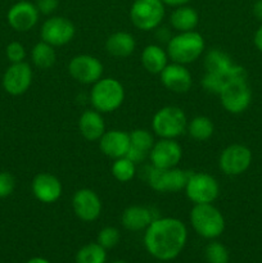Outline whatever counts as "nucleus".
I'll list each match as a JSON object with an SVG mask.
<instances>
[{
	"instance_id": "f257e3e1",
	"label": "nucleus",
	"mask_w": 262,
	"mask_h": 263,
	"mask_svg": "<svg viewBox=\"0 0 262 263\" xmlns=\"http://www.w3.org/2000/svg\"><path fill=\"white\" fill-rule=\"evenodd\" d=\"M188 240L186 226L175 217H157L145 229L146 252L159 261L169 262L180 256Z\"/></svg>"
},
{
	"instance_id": "f03ea898",
	"label": "nucleus",
	"mask_w": 262,
	"mask_h": 263,
	"mask_svg": "<svg viewBox=\"0 0 262 263\" xmlns=\"http://www.w3.org/2000/svg\"><path fill=\"white\" fill-rule=\"evenodd\" d=\"M205 43L203 36L197 31L179 32L172 36L167 43V55L172 62L180 64H189L197 61L203 54Z\"/></svg>"
},
{
	"instance_id": "7ed1b4c3",
	"label": "nucleus",
	"mask_w": 262,
	"mask_h": 263,
	"mask_svg": "<svg viewBox=\"0 0 262 263\" xmlns=\"http://www.w3.org/2000/svg\"><path fill=\"white\" fill-rule=\"evenodd\" d=\"M125 89L118 80L113 77L98 80L90 90V103L100 113H110L122 105Z\"/></svg>"
},
{
	"instance_id": "20e7f679",
	"label": "nucleus",
	"mask_w": 262,
	"mask_h": 263,
	"mask_svg": "<svg viewBox=\"0 0 262 263\" xmlns=\"http://www.w3.org/2000/svg\"><path fill=\"white\" fill-rule=\"evenodd\" d=\"M190 223L199 236L204 239L218 238L225 231V218L212 203L194 204L190 211Z\"/></svg>"
},
{
	"instance_id": "39448f33",
	"label": "nucleus",
	"mask_w": 262,
	"mask_h": 263,
	"mask_svg": "<svg viewBox=\"0 0 262 263\" xmlns=\"http://www.w3.org/2000/svg\"><path fill=\"white\" fill-rule=\"evenodd\" d=\"M188 118L184 110L175 105H167L157 110L152 120V128L161 139H176L186 131Z\"/></svg>"
},
{
	"instance_id": "423d86ee",
	"label": "nucleus",
	"mask_w": 262,
	"mask_h": 263,
	"mask_svg": "<svg viewBox=\"0 0 262 263\" xmlns=\"http://www.w3.org/2000/svg\"><path fill=\"white\" fill-rule=\"evenodd\" d=\"M184 190L188 199L194 204H208L217 199L220 185L212 175L197 172L189 175Z\"/></svg>"
},
{
	"instance_id": "0eeeda50",
	"label": "nucleus",
	"mask_w": 262,
	"mask_h": 263,
	"mask_svg": "<svg viewBox=\"0 0 262 263\" xmlns=\"http://www.w3.org/2000/svg\"><path fill=\"white\" fill-rule=\"evenodd\" d=\"M164 18L162 0H135L130 9V21L141 31L158 28Z\"/></svg>"
},
{
	"instance_id": "6e6552de",
	"label": "nucleus",
	"mask_w": 262,
	"mask_h": 263,
	"mask_svg": "<svg viewBox=\"0 0 262 263\" xmlns=\"http://www.w3.org/2000/svg\"><path fill=\"white\" fill-rule=\"evenodd\" d=\"M189 172L174 168H156L152 166L146 174V182L149 186L158 193H177L186 185Z\"/></svg>"
},
{
	"instance_id": "1a4fd4ad",
	"label": "nucleus",
	"mask_w": 262,
	"mask_h": 263,
	"mask_svg": "<svg viewBox=\"0 0 262 263\" xmlns=\"http://www.w3.org/2000/svg\"><path fill=\"white\" fill-rule=\"evenodd\" d=\"M218 97L221 105L229 113L239 115L251 104L252 91L247 84V80H228Z\"/></svg>"
},
{
	"instance_id": "9d476101",
	"label": "nucleus",
	"mask_w": 262,
	"mask_h": 263,
	"mask_svg": "<svg viewBox=\"0 0 262 263\" xmlns=\"http://www.w3.org/2000/svg\"><path fill=\"white\" fill-rule=\"evenodd\" d=\"M76 35L74 25L66 17L54 15L43 23L40 30L41 40L51 46H63L71 43Z\"/></svg>"
},
{
	"instance_id": "9b49d317",
	"label": "nucleus",
	"mask_w": 262,
	"mask_h": 263,
	"mask_svg": "<svg viewBox=\"0 0 262 263\" xmlns=\"http://www.w3.org/2000/svg\"><path fill=\"white\" fill-rule=\"evenodd\" d=\"M252 162V152L241 144H231L226 146L218 158V167L229 176H238L249 168Z\"/></svg>"
},
{
	"instance_id": "f8f14e48",
	"label": "nucleus",
	"mask_w": 262,
	"mask_h": 263,
	"mask_svg": "<svg viewBox=\"0 0 262 263\" xmlns=\"http://www.w3.org/2000/svg\"><path fill=\"white\" fill-rule=\"evenodd\" d=\"M68 72L73 80L84 85H92L102 79L103 64L97 57L79 54L68 63Z\"/></svg>"
},
{
	"instance_id": "ddd939ff",
	"label": "nucleus",
	"mask_w": 262,
	"mask_h": 263,
	"mask_svg": "<svg viewBox=\"0 0 262 263\" xmlns=\"http://www.w3.org/2000/svg\"><path fill=\"white\" fill-rule=\"evenodd\" d=\"M32 69L26 62L12 63L3 74V89L13 97L22 95L30 89L32 84Z\"/></svg>"
},
{
	"instance_id": "4468645a",
	"label": "nucleus",
	"mask_w": 262,
	"mask_h": 263,
	"mask_svg": "<svg viewBox=\"0 0 262 263\" xmlns=\"http://www.w3.org/2000/svg\"><path fill=\"white\" fill-rule=\"evenodd\" d=\"M152 166L156 168H174L182 158V148L175 139H159L149 152Z\"/></svg>"
},
{
	"instance_id": "2eb2a0df",
	"label": "nucleus",
	"mask_w": 262,
	"mask_h": 263,
	"mask_svg": "<svg viewBox=\"0 0 262 263\" xmlns=\"http://www.w3.org/2000/svg\"><path fill=\"white\" fill-rule=\"evenodd\" d=\"M72 208L77 218L84 222H92L102 213V200L91 189H80L72 197Z\"/></svg>"
},
{
	"instance_id": "dca6fc26",
	"label": "nucleus",
	"mask_w": 262,
	"mask_h": 263,
	"mask_svg": "<svg viewBox=\"0 0 262 263\" xmlns=\"http://www.w3.org/2000/svg\"><path fill=\"white\" fill-rule=\"evenodd\" d=\"M39 14L40 13L33 3L22 0L9 8L7 13V21L14 31L27 32L38 25Z\"/></svg>"
},
{
	"instance_id": "f3484780",
	"label": "nucleus",
	"mask_w": 262,
	"mask_h": 263,
	"mask_svg": "<svg viewBox=\"0 0 262 263\" xmlns=\"http://www.w3.org/2000/svg\"><path fill=\"white\" fill-rule=\"evenodd\" d=\"M161 82L170 91L184 94L188 92L193 86V77L189 69L184 64L175 63L167 64L163 71L159 73Z\"/></svg>"
},
{
	"instance_id": "a211bd4d",
	"label": "nucleus",
	"mask_w": 262,
	"mask_h": 263,
	"mask_svg": "<svg viewBox=\"0 0 262 263\" xmlns=\"http://www.w3.org/2000/svg\"><path fill=\"white\" fill-rule=\"evenodd\" d=\"M32 194L39 202L51 204L55 203L62 197V182L54 175L49 172H41L38 174L32 180L31 184Z\"/></svg>"
},
{
	"instance_id": "6ab92c4d",
	"label": "nucleus",
	"mask_w": 262,
	"mask_h": 263,
	"mask_svg": "<svg viewBox=\"0 0 262 263\" xmlns=\"http://www.w3.org/2000/svg\"><path fill=\"white\" fill-rule=\"evenodd\" d=\"M99 148L104 156L112 159L125 157L130 148V135L121 130L105 131L99 139Z\"/></svg>"
},
{
	"instance_id": "aec40b11",
	"label": "nucleus",
	"mask_w": 262,
	"mask_h": 263,
	"mask_svg": "<svg viewBox=\"0 0 262 263\" xmlns=\"http://www.w3.org/2000/svg\"><path fill=\"white\" fill-rule=\"evenodd\" d=\"M153 210L144 205H130L123 211L121 223L128 231L145 230L154 220Z\"/></svg>"
},
{
	"instance_id": "412c9836",
	"label": "nucleus",
	"mask_w": 262,
	"mask_h": 263,
	"mask_svg": "<svg viewBox=\"0 0 262 263\" xmlns=\"http://www.w3.org/2000/svg\"><path fill=\"white\" fill-rule=\"evenodd\" d=\"M79 130L82 138L89 141H98L105 133V123L102 113L95 109L82 112L79 118Z\"/></svg>"
},
{
	"instance_id": "4be33fe9",
	"label": "nucleus",
	"mask_w": 262,
	"mask_h": 263,
	"mask_svg": "<svg viewBox=\"0 0 262 263\" xmlns=\"http://www.w3.org/2000/svg\"><path fill=\"white\" fill-rule=\"evenodd\" d=\"M136 41L131 33L117 31L108 36L105 41V50L116 58H126L135 51Z\"/></svg>"
},
{
	"instance_id": "5701e85b",
	"label": "nucleus",
	"mask_w": 262,
	"mask_h": 263,
	"mask_svg": "<svg viewBox=\"0 0 262 263\" xmlns=\"http://www.w3.org/2000/svg\"><path fill=\"white\" fill-rule=\"evenodd\" d=\"M169 55L162 46L149 44L141 51V64L152 74H159L167 66Z\"/></svg>"
},
{
	"instance_id": "b1692460",
	"label": "nucleus",
	"mask_w": 262,
	"mask_h": 263,
	"mask_svg": "<svg viewBox=\"0 0 262 263\" xmlns=\"http://www.w3.org/2000/svg\"><path fill=\"white\" fill-rule=\"evenodd\" d=\"M198 22H199L198 12L189 5L177 7L170 15V23L179 32L194 31L198 26Z\"/></svg>"
},
{
	"instance_id": "393cba45",
	"label": "nucleus",
	"mask_w": 262,
	"mask_h": 263,
	"mask_svg": "<svg viewBox=\"0 0 262 263\" xmlns=\"http://www.w3.org/2000/svg\"><path fill=\"white\" fill-rule=\"evenodd\" d=\"M233 66L234 63L233 61H231L230 57H229L225 51L220 50V49H212V50H210L205 54V72L218 73L221 74V76L226 77V80H228V74Z\"/></svg>"
},
{
	"instance_id": "a878e982",
	"label": "nucleus",
	"mask_w": 262,
	"mask_h": 263,
	"mask_svg": "<svg viewBox=\"0 0 262 263\" xmlns=\"http://www.w3.org/2000/svg\"><path fill=\"white\" fill-rule=\"evenodd\" d=\"M31 59L33 64L40 69H49L54 66L57 61V53L54 46L41 40L35 44L31 50Z\"/></svg>"
},
{
	"instance_id": "bb28decb",
	"label": "nucleus",
	"mask_w": 262,
	"mask_h": 263,
	"mask_svg": "<svg viewBox=\"0 0 262 263\" xmlns=\"http://www.w3.org/2000/svg\"><path fill=\"white\" fill-rule=\"evenodd\" d=\"M186 133L190 138L198 141H205L215 133L213 122L205 116H197L188 122Z\"/></svg>"
},
{
	"instance_id": "cd10ccee",
	"label": "nucleus",
	"mask_w": 262,
	"mask_h": 263,
	"mask_svg": "<svg viewBox=\"0 0 262 263\" xmlns=\"http://www.w3.org/2000/svg\"><path fill=\"white\" fill-rule=\"evenodd\" d=\"M107 249L98 243H89L81 247L76 253L74 263H105Z\"/></svg>"
},
{
	"instance_id": "c85d7f7f",
	"label": "nucleus",
	"mask_w": 262,
	"mask_h": 263,
	"mask_svg": "<svg viewBox=\"0 0 262 263\" xmlns=\"http://www.w3.org/2000/svg\"><path fill=\"white\" fill-rule=\"evenodd\" d=\"M110 172L117 181L128 182L135 177L136 164L126 157H121V158L115 159L110 167Z\"/></svg>"
},
{
	"instance_id": "c756f323",
	"label": "nucleus",
	"mask_w": 262,
	"mask_h": 263,
	"mask_svg": "<svg viewBox=\"0 0 262 263\" xmlns=\"http://www.w3.org/2000/svg\"><path fill=\"white\" fill-rule=\"evenodd\" d=\"M128 135H130V145L145 154H149L152 146L156 143L152 133H149L148 130H144V128L133 130Z\"/></svg>"
},
{
	"instance_id": "7c9ffc66",
	"label": "nucleus",
	"mask_w": 262,
	"mask_h": 263,
	"mask_svg": "<svg viewBox=\"0 0 262 263\" xmlns=\"http://www.w3.org/2000/svg\"><path fill=\"white\" fill-rule=\"evenodd\" d=\"M205 261L208 263H229L230 254L228 248L218 241H211L204 249Z\"/></svg>"
},
{
	"instance_id": "2f4dec72",
	"label": "nucleus",
	"mask_w": 262,
	"mask_h": 263,
	"mask_svg": "<svg viewBox=\"0 0 262 263\" xmlns=\"http://www.w3.org/2000/svg\"><path fill=\"white\" fill-rule=\"evenodd\" d=\"M121 234L113 226H107V228H103L102 230L98 233L97 243L100 244L104 249H112L120 243Z\"/></svg>"
},
{
	"instance_id": "473e14b6",
	"label": "nucleus",
	"mask_w": 262,
	"mask_h": 263,
	"mask_svg": "<svg viewBox=\"0 0 262 263\" xmlns=\"http://www.w3.org/2000/svg\"><path fill=\"white\" fill-rule=\"evenodd\" d=\"M226 81H228L226 77L221 76V74L212 73V72H205L200 84L204 87L205 91L218 95L221 92V90H222L223 85L226 84Z\"/></svg>"
},
{
	"instance_id": "72a5a7b5",
	"label": "nucleus",
	"mask_w": 262,
	"mask_h": 263,
	"mask_svg": "<svg viewBox=\"0 0 262 263\" xmlns=\"http://www.w3.org/2000/svg\"><path fill=\"white\" fill-rule=\"evenodd\" d=\"M5 55H7L8 61L10 63H20V62H25L26 58V49L18 41H12L5 48Z\"/></svg>"
},
{
	"instance_id": "f704fd0d",
	"label": "nucleus",
	"mask_w": 262,
	"mask_h": 263,
	"mask_svg": "<svg viewBox=\"0 0 262 263\" xmlns=\"http://www.w3.org/2000/svg\"><path fill=\"white\" fill-rule=\"evenodd\" d=\"M15 189V179L9 172H0V199L10 197Z\"/></svg>"
},
{
	"instance_id": "c9c22d12",
	"label": "nucleus",
	"mask_w": 262,
	"mask_h": 263,
	"mask_svg": "<svg viewBox=\"0 0 262 263\" xmlns=\"http://www.w3.org/2000/svg\"><path fill=\"white\" fill-rule=\"evenodd\" d=\"M39 13L49 15L55 12L59 7V0H36L35 3Z\"/></svg>"
},
{
	"instance_id": "e433bc0d",
	"label": "nucleus",
	"mask_w": 262,
	"mask_h": 263,
	"mask_svg": "<svg viewBox=\"0 0 262 263\" xmlns=\"http://www.w3.org/2000/svg\"><path fill=\"white\" fill-rule=\"evenodd\" d=\"M125 157H126V158L130 159L131 162H134L135 164H138V163H140V162H143L144 159H145L146 154L143 153L141 151H138V149L133 148V146L130 145V148H128L127 153H126Z\"/></svg>"
},
{
	"instance_id": "4c0bfd02",
	"label": "nucleus",
	"mask_w": 262,
	"mask_h": 263,
	"mask_svg": "<svg viewBox=\"0 0 262 263\" xmlns=\"http://www.w3.org/2000/svg\"><path fill=\"white\" fill-rule=\"evenodd\" d=\"M192 2V0H162L164 5H170V7H181V5H186L188 3Z\"/></svg>"
},
{
	"instance_id": "58836bf2",
	"label": "nucleus",
	"mask_w": 262,
	"mask_h": 263,
	"mask_svg": "<svg viewBox=\"0 0 262 263\" xmlns=\"http://www.w3.org/2000/svg\"><path fill=\"white\" fill-rule=\"evenodd\" d=\"M253 14L254 17L262 22V0H257L253 5Z\"/></svg>"
},
{
	"instance_id": "ea45409f",
	"label": "nucleus",
	"mask_w": 262,
	"mask_h": 263,
	"mask_svg": "<svg viewBox=\"0 0 262 263\" xmlns=\"http://www.w3.org/2000/svg\"><path fill=\"white\" fill-rule=\"evenodd\" d=\"M254 45H256V48L259 51H262V26L256 31V35H254Z\"/></svg>"
},
{
	"instance_id": "a19ab883",
	"label": "nucleus",
	"mask_w": 262,
	"mask_h": 263,
	"mask_svg": "<svg viewBox=\"0 0 262 263\" xmlns=\"http://www.w3.org/2000/svg\"><path fill=\"white\" fill-rule=\"evenodd\" d=\"M26 263H50L48 261V259L43 258V257H33V258L28 259Z\"/></svg>"
},
{
	"instance_id": "79ce46f5",
	"label": "nucleus",
	"mask_w": 262,
	"mask_h": 263,
	"mask_svg": "<svg viewBox=\"0 0 262 263\" xmlns=\"http://www.w3.org/2000/svg\"><path fill=\"white\" fill-rule=\"evenodd\" d=\"M112 263H126L125 261H121V259H118V261H115V262H112Z\"/></svg>"
}]
</instances>
